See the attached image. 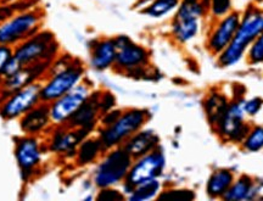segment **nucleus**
I'll use <instances>...</instances> for the list:
<instances>
[{
	"label": "nucleus",
	"instance_id": "6e6552de",
	"mask_svg": "<svg viewBox=\"0 0 263 201\" xmlns=\"http://www.w3.org/2000/svg\"><path fill=\"white\" fill-rule=\"evenodd\" d=\"M41 89L42 84L34 82L9 95L0 104V116L4 120H14L24 116L42 101Z\"/></svg>",
	"mask_w": 263,
	"mask_h": 201
},
{
	"label": "nucleus",
	"instance_id": "c85d7f7f",
	"mask_svg": "<svg viewBox=\"0 0 263 201\" xmlns=\"http://www.w3.org/2000/svg\"><path fill=\"white\" fill-rule=\"evenodd\" d=\"M232 8V0H211L210 2V9L215 17H223L229 14Z\"/></svg>",
	"mask_w": 263,
	"mask_h": 201
},
{
	"label": "nucleus",
	"instance_id": "2f4dec72",
	"mask_svg": "<svg viewBox=\"0 0 263 201\" xmlns=\"http://www.w3.org/2000/svg\"><path fill=\"white\" fill-rule=\"evenodd\" d=\"M12 54H14V48L9 47V45L0 44V78H2L5 65L8 64V61L11 59Z\"/></svg>",
	"mask_w": 263,
	"mask_h": 201
},
{
	"label": "nucleus",
	"instance_id": "423d86ee",
	"mask_svg": "<svg viewBox=\"0 0 263 201\" xmlns=\"http://www.w3.org/2000/svg\"><path fill=\"white\" fill-rule=\"evenodd\" d=\"M133 163V157L123 147H116L98 165L94 173V184L100 189L111 188L126 179Z\"/></svg>",
	"mask_w": 263,
	"mask_h": 201
},
{
	"label": "nucleus",
	"instance_id": "7ed1b4c3",
	"mask_svg": "<svg viewBox=\"0 0 263 201\" xmlns=\"http://www.w3.org/2000/svg\"><path fill=\"white\" fill-rule=\"evenodd\" d=\"M42 21L43 12L37 9H28L10 16L0 24V44L12 47L37 34L41 31Z\"/></svg>",
	"mask_w": 263,
	"mask_h": 201
},
{
	"label": "nucleus",
	"instance_id": "2eb2a0df",
	"mask_svg": "<svg viewBox=\"0 0 263 201\" xmlns=\"http://www.w3.org/2000/svg\"><path fill=\"white\" fill-rule=\"evenodd\" d=\"M240 21H241V16L236 11L229 12V14L221 17L211 35H210L209 45H207L213 54H221L228 47L239 27Z\"/></svg>",
	"mask_w": 263,
	"mask_h": 201
},
{
	"label": "nucleus",
	"instance_id": "9d476101",
	"mask_svg": "<svg viewBox=\"0 0 263 201\" xmlns=\"http://www.w3.org/2000/svg\"><path fill=\"white\" fill-rule=\"evenodd\" d=\"M117 54L115 65L118 70L126 71L128 74L143 70L149 61V52L144 47L136 44L128 35H118L114 38Z\"/></svg>",
	"mask_w": 263,
	"mask_h": 201
},
{
	"label": "nucleus",
	"instance_id": "c9c22d12",
	"mask_svg": "<svg viewBox=\"0 0 263 201\" xmlns=\"http://www.w3.org/2000/svg\"><path fill=\"white\" fill-rule=\"evenodd\" d=\"M0 4H2V0H0Z\"/></svg>",
	"mask_w": 263,
	"mask_h": 201
},
{
	"label": "nucleus",
	"instance_id": "473e14b6",
	"mask_svg": "<svg viewBox=\"0 0 263 201\" xmlns=\"http://www.w3.org/2000/svg\"><path fill=\"white\" fill-rule=\"evenodd\" d=\"M121 114H122V111H121V110H110V111H107V113L103 114L104 116H103V118H101V123H103L104 127L110 126V124H112L114 122L116 121L118 117H120Z\"/></svg>",
	"mask_w": 263,
	"mask_h": 201
},
{
	"label": "nucleus",
	"instance_id": "9b49d317",
	"mask_svg": "<svg viewBox=\"0 0 263 201\" xmlns=\"http://www.w3.org/2000/svg\"><path fill=\"white\" fill-rule=\"evenodd\" d=\"M15 159L24 182H28L42 160L41 143L34 136L18 138L15 145Z\"/></svg>",
	"mask_w": 263,
	"mask_h": 201
},
{
	"label": "nucleus",
	"instance_id": "6ab92c4d",
	"mask_svg": "<svg viewBox=\"0 0 263 201\" xmlns=\"http://www.w3.org/2000/svg\"><path fill=\"white\" fill-rule=\"evenodd\" d=\"M117 49L112 39H101L95 42L91 48L90 65L98 71L107 70L108 67L115 65L116 61Z\"/></svg>",
	"mask_w": 263,
	"mask_h": 201
},
{
	"label": "nucleus",
	"instance_id": "20e7f679",
	"mask_svg": "<svg viewBox=\"0 0 263 201\" xmlns=\"http://www.w3.org/2000/svg\"><path fill=\"white\" fill-rule=\"evenodd\" d=\"M58 52V43L49 31H39L14 48V57L22 66H31L41 62H52Z\"/></svg>",
	"mask_w": 263,
	"mask_h": 201
},
{
	"label": "nucleus",
	"instance_id": "4be33fe9",
	"mask_svg": "<svg viewBox=\"0 0 263 201\" xmlns=\"http://www.w3.org/2000/svg\"><path fill=\"white\" fill-rule=\"evenodd\" d=\"M161 189H162V184H161L159 178L146 180V182H143L134 187L132 193L128 195V199L130 201L153 200L155 197H159Z\"/></svg>",
	"mask_w": 263,
	"mask_h": 201
},
{
	"label": "nucleus",
	"instance_id": "f257e3e1",
	"mask_svg": "<svg viewBox=\"0 0 263 201\" xmlns=\"http://www.w3.org/2000/svg\"><path fill=\"white\" fill-rule=\"evenodd\" d=\"M84 68L81 62L64 57L50 65V75L48 81L42 84L41 100L51 104L57 99L72 90L81 83Z\"/></svg>",
	"mask_w": 263,
	"mask_h": 201
},
{
	"label": "nucleus",
	"instance_id": "72a5a7b5",
	"mask_svg": "<svg viewBox=\"0 0 263 201\" xmlns=\"http://www.w3.org/2000/svg\"><path fill=\"white\" fill-rule=\"evenodd\" d=\"M99 200H122L123 195H121L117 190H112L110 188H105L101 192L100 195L98 196Z\"/></svg>",
	"mask_w": 263,
	"mask_h": 201
},
{
	"label": "nucleus",
	"instance_id": "0eeeda50",
	"mask_svg": "<svg viewBox=\"0 0 263 201\" xmlns=\"http://www.w3.org/2000/svg\"><path fill=\"white\" fill-rule=\"evenodd\" d=\"M164 167H166V157L162 151L157 148L155 150L138 157L132 163L129 172L124 179L123 193L129 195L133 188L138 184L159 178L162 174Z\"/></svg>",
	"mask_w": 263,
	"mask_h": 201
},
{
	"label": "nucleus",
	"instance_id": "cd10ccee",
	"mask_svg": "<svg viewBox=\"0 0 263 201\" xmlns=\"http://www.w3.org/2000/svg\"><path fill=\"white\" fill-rule=\"evenodd\" d=\"M248 59L250 64L252 65L262 64L263 62V32L250 45Z\"/></svg>",
	"mask_w": 263,
	"mask_h": 201
},
{
	"label": "nucleus",
	"instance_id": "f03ea898",
	"mask_svg": "<svg viewBox=\"0 0 263 201\" xmlns=\"http://www.w3.org/2000/svg\"><path fill=\"white\" fill-rule=\"evenodd\" d=\"M263 32V10L250 9L242 16L238 29L229 45L219 55V65L234 66L241 60L251 43Z\"/></svg>",
	"mask_w": 263,
	"mask_h": 201
},
{
	"label": "nucleus",
	"instance_id": "c756f323",
	"mask_svg": "<svg viewBox=\"0 0 263 201\" xmlns=\"http://www.w3.org/2000/svg\"><path fill=\"white\" fill-rule=\"evenodd\" d=\"M263 100L261 98H252L249 100H244V110L246 115L250 116H255L259 113V110L262 108Z\"/></svg>",
	"mask_w": 263,
	"mask_h": 201
},
{
	"label": "nucleus",
	"instance_id": "bb28decb",
	"mask_svg": "<svg viewBox=\"0 0 263 201\" xmlns=\"http://www.w3.org/2000/svg\"><path fill=\"white\" fill-rule=\"evenodd\" d=\"M244 148L248 151L256 153L263 149V126L255 127L244 138Z\"/></svg>",
	"mask_w": 263,
	"mask_h": 201
},
{
	"label": "nucleus",
	"instance_id": "f3484780",
	"mask_svg": "<svg viewBox=\"0 0 263 201\" xmlns=\"http://www.w3.org/2000/svg\"><path fill=\"white\" fill-rule=\"evenodd\" d=\"M159 147V136L153 130H140L124 141L123 148L134 160Z\"/></svg>",
	"mask_w": 263,
	"mask_h": 201
},
{
	"label": "nucleus",
	"instance_id": "5701e85b",
	"mask_svg": "<svg viewBox=\"0 0 263 201\" xmlns=\"http://www.w3.org/2000/svg\"><path fill=\"white\" fill-rule=\"evenodd\" d=\"M205 108L210 123L217 127L218 122L221 121L222 116L224 115L226 110L228 108V101H227V98L221 94H211L206 99Z\"/></svg>",
	"mask_w": 263,
	"mask_h": 201
},
{
	"label": "nucleus",
	"instance_id": "7c9ffc66",
	"mask_svg": "<svg viewBox=\"0 0 263 201\" xmlns=\"http://www.w3.org/2000/svg\"><path fill=\"white\" fill-rule=\"evenodd\" d=\"M115 97L111 93H105L103 95H99V108H100V113L105 114L107 111L112 110L115 105Z\"/></svg>",
	"mask_w": 263,
	"mask_h": 201
},
{
	"label": "nucleus",
	"instance_id": "393cba45",
	"mask_svg": "<svg viewBox=\"0 0 263 201\" xmlns=\"http://www.w3.org/2000/svg\"><path fill=\"white\" fill-rule=\"evenodd\" d=\"M104 150L103 144H101L100 139H94V138H89V139H84L77 148V161L80 165H88L97 159L99 153Z\"/></svg>",
	"mask_w": 263,
	"mask_h": 201
},
{
	"label": "nucleus",
	"instance_id": "a211bd4d",
	"mask_svg": "<svg viewBox=\"0 0 263 201\" xmlns=\"http://www.w3.org/2000/svg\"><path fill=\"white\" fill-rule=\"evenodd\" d=\"M99 113V94H90L88 100L76 111V114L67 122V126L73 128H82L90 132L97 123Z\"/></svg>",
	"mask_w": 263,
	"mask_h": 201
},
{
	"label": "nucleus",
	"instance_id": "ddd939ff",
	"mask_svg": "<svg viewBox=\"0 0 263 201\" xmlns=\"http://www.w3.org/2000/svg\"><path fill=\"white\" fill-rule=\"evenodd\" d=\"M51 64L52 62H41V64L25 66V67L20 68L17 72H15L14 75L2 78L0 80L2 81L0 93L4 94L2 97V101L20 89L37 82L38 78H41L48 71V68H50Z\"/></svg>",
	"mask_w": 263,
	"mask_h": 201
},
{
	"label": "nucleus",
	"instance_id": "f704fd0d",
	"mask_svg": "<svg viewBox=\"0 0 263 201\" xmlns=\"http://www.w3.org/2000/svg\"><path fill=\"white\" fill-rule=\"evenodd\" d=\"M150 2H153V0H140L139 4H138V5H139L140 8H143V6H145L147 3H150Z\"/></svg>",
	"mask_w": 263,
	"mask_h": 201
},
{
	"label": "nucleus",
	"instance_id": "aec40b11",
	"mask_svg": "<svg viewBox=\"0 0 263 201\" xmlns=\"http://www.w3.org/2000/svg\"><path fill=\"white\" fill-rule=\"evenodd\" d=\"M233 182H234V174L229 170H217L207 180L206 192L211 199H219V197L222 199Z\"/></svg>",
	"mask_w": 263,
	"mask_h": 201
},
{
	"label": "nucleus",
	"instance_id": "dca6fc26",
	"mask_svg": "<svg viewBox=\"0 0 263 201\" xmlns=\"http://www.w3.org/2000/svg\"><path fill=\"white\" fill-rule=\"evenodd\" d=\"M51 122L50 117V107L49 104L41 101L37 106H34L32 110H29L27 114H25L21 117L20 126L21 130L28 136H35L41 133L49 126Z\"/></svg>",
	"mask_w": 263,
	"mask_h": 201
},
{
	"label": "nucleus",
	"instance_id": "b1692460",
	"mask_svg": "<svg viewBox=\"0 0 263 201\" xmlns=\"http://www.w3.org/2000/svg\"><path fill=\"white\" fill-rule=\"evenodd\" d=\"M180 0H153L141 9V14L151 19H162L172 14L178 8Z\"/></svg>",
	"mask_w": 263,
	"mask_h": 201
},
{
	"label": "nucleus",
	"instance_id": "f8f14e48",
	"mask_svg": "<svg viewBox=\"0 0 263 201\" xmlns=\"http://www.w3.org/2000/svg\"><path fill=\"white\" fill-rule=\"evenodd\" d=\"M244 100H236L228 105V108L217 124L218 134L227 140H242L249 133V127L244 123Z\"/></svg>",
	"mask_w": 263,
	"mask_h": 201
},
{
	"label": "nucleus",
	"instance_id": "1a4fd4ad",
	"mask_svg": "<svg viewBox=\"0 0 263 201\" xmlns=\"http://www.w3.org/2000/svg\"><path fill=\"white\" fill-rule=\"evenodd\" d=\"M90 94V89L88 85L78 84L68 93L49 104L52 123L57 126L67 123L76 114V111L88 100Z\"/></svg>",
	"mask_w": 263,
	"mask_h": 201
},
{
	"label": "nucleus",
	"instance_id": "39448f33",
	"mask_svg": "<svg viewBox=\"0 0 263 201\" xmlns=\"http://www.w3.org/2000/svg\"><path fill=\"white\" fill-rule=\"evenodd\" d=\"M147 120V113L141 108H129L120 115V117L110 126L104 127L100 139L104 150L120 147L124 141L143 128Z\"/></svg>",
	"mask_w": 263,
	"mask_h": 201
},
{
	"label": "nucleus",
	"instance_id": "a878e982",
	"mask_svg": "<svg viewBox=\"0 0 263 201\" xmlns=\"http://www.w3.org/2000/svg\"><path fill=\"white\" fill-rule=\"evenodd\" d=\"M252 184H254V182H252V179L249 176H241L235 183L233 182L229 189L222 196V199L227 201L248 200Z\"/></svg>",
	"mask_w": 263,
	"mask_h": 201
},
{
	"label": "nucleus",
	"instance_id": "412c9836",
	"mask_svg": "<svg viewBox=\"0 0 263 201\" xmlns=\"http://www.w3.org/2000/svg\"><path fill=\"white\" fill-rule=\"evenodd\" d=\"M200 31V20L183 19L174 16L172 21V35L180 44L193 41Z\"/></svg>",
	"mask_w": 263,
	"mask_h": 201
},
{
	"label": "nucleus",
	"instance_id": "4468645a",
	"mask_svg": "<svg viewBox=\"0 0 263 201\" xmlns=\"http://www.w3.org/2000/svg\"><path fill=\"white\" fill-rule=\"evenodd\" d=\"M89 132L82 128H73L67 124H61L52 133L49 149L51 153L58 155H74L77 153V148L85 139Z\"/></svg>",
	"mask_w": 263,
	"mask_h": 201
}]
</instances>
